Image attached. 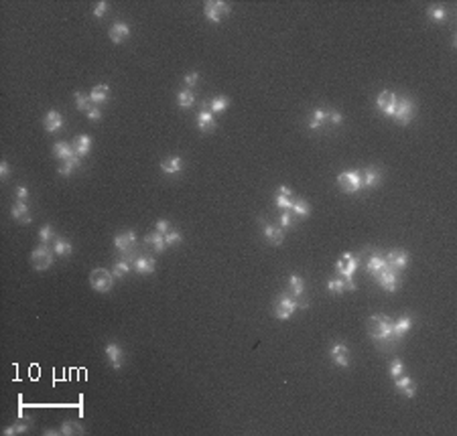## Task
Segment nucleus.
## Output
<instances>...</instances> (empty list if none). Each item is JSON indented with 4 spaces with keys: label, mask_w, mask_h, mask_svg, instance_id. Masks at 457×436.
<instances>
[{
    "label": "nucleus",
    "mask_w": 457,
    "mask_h": 436,
    "mask_svg": "<svg viewBox=\"0 0 457 436\" xmlns=\"http://www.w3.org/2000/svg\"><path fill=\"white\" fill-rule=\"evenodd\" d=\"M368 335H370V339L376 345H380L382 349H386V347H390V345L396 343L392 321L388 319L386 314H382V312L370 316V321H368Z\"/></svg>",
    "instance_id": "1"
},
{
    "label": "nucleus",
    "mask_w": 457,
    "mask_h": 436,
    "mask_svg": "<svg viewBox=\"0 0 457 436\" xmlns=\"http://www.w3.org/2000/svg\"><path fill=\"white\" fill-rule=\"evenodd\" d=\"M360 266V258L352 256L350 252H346L344 256H341L335 264V272L339 278H344L346 280V290H356V284H354V274Z\"/></svg>",
    "instance_id": "2"
},
{
    "label": "nucleus",
    "mask_w": 457,
    "mask_h": 436,
    "mask_svg": "<svg viewBox=\"0 0 457 436\" xmlns=\"http://www.w3.org/2000/svg\"><path fill=\"white\" fill-rule=\"evenodd\" d=\"M114 280H116V278L112 276V272H108L104 268H96L90 274V284H92V288L96 292H110L112 286H114Z\"/></svg>",
    "instance_id": "3"
},
{
    "label": "nucleus",
    "mask_w": 457,
    "mask_h": 436,
    "mask_svg": "<svg viewBox=\"0 0 457 436\" xmlns=\"http://www.w3.org/2000/svg\"><path fill=\"white\" fill-rule=\"evenodd\" d=\"M337 185H339L341 191L348 193V195H354V193H358V191L364 189L362 175L356 173V171H346V173L337 175Z\"/></svg>",
    "instance_id": "4"
},
{
    "label": "nucleus",
    "mask_w": 457,
    "mask_h": 436,
    "mask_svg": "<svg viewBox=\"0 0 457 436\" xmlns=\"http://www.w3.org/2000/svg\"><path fill=\"white\" fill-rule=\"evenodd\" d=\"M31 262H33L35 270H47V268H51V266H53V262H55V252H53L49 246L41 244L39 248H35V250H33V254H31Z\"/></svg>",
    "instance_id": "5"
},
{
    "label": "nucleus",
    "mask_w": 457,
    "mask_h": 436,
    "mask_svg": "<svg viewBox=\"0 0 457 436\" xmlns=\"http://www.w3.org/2000/svg\"><path fill=\"white\" fill-rule=\"evenodd\" d=\"M299 308V302L293 294H281L277 298V308H275V314H277V319L281 321H287L291 319V314Z\"/></svg>",
    "instance_id": "6"
},
{
    "label": "nucleus",
    "mask_w": 457,
    "mask_h": 436,
    "mask_svg": "<svg viewBox=\"0 0 457 436\" xmlns=\"http://www.w3.org/2000/svg\"><path fill=\"white\" fill-rule=\"evenodd\" d=\"M376 282L380 284V288L386 290V292H396V290L400 288V276H398L396 270L384 268L382 272L376 276Z\"/></svg>",
    "instance_id": "7"
},
{
    "label": "nucleus",
    "mask_w": 457,
    "mask_h": 436,
    "mask_svg": "<svg viewBox=\"0 0 457 436\" xmlns=\"http://www.w3.org/2000/svg\"><path fill=\"white\" fill-rule=\"evenodd\" d=\"M396 104H398V96L394 92H390V90H382V92L378 94V98H376V108L382 112L384 116H388V118L394 116Z\"/></svg>",
    "instance_id": "8"
},
{
    "label": "nucleus",
    "mask_w": 457,
    "mask_h": 436,
    "mask_svg": "<svg viewBox=\"0 0 457 436\" xmlns=\"http://www.w3.org/2000/svg\"><path fill=\"white\" fill-rule=\"evenodd\" d=\"M412 116H414V102L408 100V98H398V104H396V110H394V120L402 126L410 124L412 122Z\"/></svg>",
    "instance_id": "9"
},
{
    "label": "nucleus",
    "mask_w": 457,
    "mask_h": 436,
    "mask_svg": "<svg viewBox=\"0 0 457 436\" xmlns=\"http://www.w3.org/2000/svg\"><path fill=\"white\" fill-rule=\"evenodd\" d=\"M329 357L337 367H350V349L346 343H333L329 349Z\"/></svg>",
    "instance_id": "10"
},
{
    "label": "nucleus",
    "mask_w": 457,
    "mask_h": 436,
    "mask_svg": "<svg viewBox=\"0 0 457 436\" xmlns=\"http://www.w3.org/2000/svg\"><path fill=\"white\" fill-rule=\"evenodd\" d=\"M136 244V233L134 231H124V233H118L114 237V248H116L120 254L128 256V252L134 248Z\"/></svg>",
    "instance_id": "11"
},
{
    "label": "nucleus",
    "mask_w": 457,
    "mask_h": 436,
    "mask_svg": "<svg viewBox=\"0 0 457 436\" xmlns=\"http://www.w3.org/2000/svg\"><path fill=\"white\" fill-rule=\"evenodd\" d=\"M262 223V231H264V237L269 240L273 246H281L285 242V233L281 229V225H275V223H269V221H260Z\"/></svg>",
    "instance_id": "12"
},
{
    "label": "nucleus",
    "mask_w": 457,
    "mask_h": 436,
    "mask_svg": "<svg viewBox=\"0 0 457 436\" xmlns=\"http://www.w3.org/2000/svg\"><path fill=\"white\" fill-rule=\"evenodd\" d=\"M104 353H106V359L110 361V365L114 369H120L122 367V361H124V355H122V347L118 343H108L104 347Z\"/></svg>",
    "instance_id": "13"
},
{
    "label": "nucleus",
    "mask_w": 457,
    "mask_h": 436,
    "mask_svg": "<svg viewBox=\"0 0 457 436\" xmlns=\"http://www.w3.org/2000/svg\"><path fill=\"white\" fill-rule=\"evenodd\" d=\"M43 126L49 134H57L61 128H63V116L57 112V110H49L43 118Z\"/></svg>",
    "instance_id": "14"
},
{
    "label": "nucleus",
    "mask_w": 457,
    "mask_h": 436,
    "mask_svg": "<svg viewBox=\"0 0 457 436\" xmlns=\"http://www.w3.org/2000/svg\"><path fill=\"white\" fill-rule=\"evenodd\" d=\"M386 262H388V268H392V270L398 272V270H404V268L408 266L410 256H408L404 250H392V252H388Z\"/></svg>",
    "instance_id": "15"
},
{
    "label": "nucleus",
    "mask_w": 457,
    "mask_h": 436,
    "mask_svg": "<svg viewBox=\"0 0 457 436\" xmlns=\"http://www.w3.org/2000/svg\"><path fill=\"white\" fill-rule=\"evenodd\" d=\"M132 262V270L136 274H152L155 272V266H157V260L155 258H146V256H138Z\"/></svg>",
    "instance_id": "16"
},
{
    "label": "nucleus",
    "mask_w": 457,
    "mask_h": 436,
    "mask_svg": "<svg viewBox=\"0 0 457 436\" xmlns=\"http://www.w3.org/2000/svg\"><path fill=\"white\" fill-rule=\"evenodd\" d=\"M197 128L201 130V132H211V130H215V118H213V114L207 110V106L203 108V110H199V114H197Z\"/></svg>",
    "instance_id": "17"
},
{
    "label": "nucleus",
    "mask_w": 457,
    "mask_h": 436,
    "mask_svg": "<svg viewBox=\"0 0 457 436\" xmlns=\"http://www.w3.org/2000/svg\"><path fill=\"white\" fill-rule=\"evenodd\" d=\"M108 35H110V39H112L114 43H122L124 39L130 35V27L124 21H116V23L110 27V33Z\"/></svg>",
    "instance_id": "18"
},
{
    "label": "nucleus",
    "mask_w": 457,
    "mask_h": 436,
    "mask_svg": "<svg viewBox=\"0 0 457 436\" xmlns=\"http://www.w3.org/2000/svg\"><path fill=\"white\" fill-rule=\"evenodd\" d=\"M362 183H364V187H368V189L378 187L380 183H382V171H380L378 167H368V169L364 171V175H362Z\"/></svg>",
    "instance_id": "19"
},
{
    "label": "nucleus",
    "mask_w": 457,
    "mask_h": 436,
    "mask_svg": "<svg viewBox=\"0 0 457 436\" xmlns=\"http://www.w3.org/2000/svg\"><path fill=\"white\" fill-rule=\"evenodd\" d=\"M108 98H110V86L108 84H100V86H94L92 88V92H90V100H92V104L94 106H102V104H106L108 102Z\"/></svg>",
    "instance_id": "20"
},
{
    "label": "nucleus",
    "mask_w": 457,
    "mask_h": 436,
    "mask_svg": "<svg viewBox=\"0 0 457 436\" xmlns=\"http://www.w3.org/2000/svg\"><path fill=\"white\" fill-rule=\"evenodd\" d=\"M384 268H388V262H386V258L378 256V254H376V256H370L368 262H366V272H368L370 276H374V278H376V276L382 272Z\"/></svg>",
    "instance_id": "21"
},
{
    "label": "nucleus",
    "mask_w": 457,
    "mask_h": 436,
    "mask_svg": "<svg viewBox=\"0 0 457 436\" xmlns=\"http://www.w3.org/2000/svg\"><path fill=\"white\" fill-rule=\"evenodd\" d=\"M392 327H394V337H396V341H400V339L412 329V316H410V314L400 316L398 321H392Z\"/></svg>",
    "instance_id": "22"
},
{
    "label": "nucleus",
    "mask_w": 457,
    "mask_h": 436,
    "mask_svg": "<svg viewBox=\"0 0 457 436\" xmlns=\"http://www.w3.org/2000/svg\"><path fill=\"white\" fill-rule=\"evenodd\" d=\"M71 146H73L75 154L84 158L86 154H90V148H92V138H90L88 134H80V136H75V140L71 142Z\"/></svg>",
    "instance_id": "23"
},
{
    "label": "nucleus",
    "mask_w": 457,
    "mask_h": 436,
    "mask_svg": "<svg viewBox=\"0 0 457 436\" xmlns=\"http://www.w3.org/2000/svg\"><path fill=\"white\" fill-rule=\"evenodd\" d=\"M11 215H13L17 221H21V223H31V221H33V217H31V213H29V205H27L25 201H17V203L13 205V209H11Z\"/></svg>",
    "instance_id": "24"
},
{
    "label": "nucleus",
    "mask_w": 457,
    "mask_h": 436,
    "mask_svg": "<svg viewBox=\"0 0 457 436\" xmlns=\"http://www.w3.org/2000/svg\"><path fill=\"white\" fill-rule=\"evenodd\" d=\"M75 154V150H73V146L69 144V142H55L53 144V156L57 158V161H67V158H71Z\"/></svg>",
    "instance_id": "25"
},
{
    "label": "nucleus",
    "mask_w": 457,
    "mask_h": 436,
    "mask_svg": "<svg viewBox=\"0 0 457 436\" xmlns=\"http://www.w3.org/2000/svg\"><path fill=\"white\" fill-rule=\"evenodd\" d=\"M161 171L165 175H179L183 171V158H179V156L167 158V161L161 163Z\"/></svg>",
    "instance_id": "26"
},
{
    "label": "nucleus",
    "mask_w": 457,
    "mask_h": 436,
    "mask_svg": "<svg viewBox=\"0 0 457 436\" xmlns=\"http://www.w3.org/2000/svg\"><path fill=\"white\" fill-rule=\"evenodd\" d=\"M144 244L152 246L157 254H163V252H165V248H167V244H165V235H163V233H159V231L148 233V235L144 237Z\"/></svg>",
    "instance_id": "27"
},
{
    "label": "nucleus",
    "mask_w": 457,
    "mask_h": 436,
    "mask_svg": "<svg viewBox=\"0 0 457 436\" xmlns=\"http://www.w3.org/2000/svg\"><path fill=\"white\" fill-rule=\"evenodd\" d=\"M325 122H327V112H325L323 108H317V110H313V114H311V118H309L307 128H309V130H317V128H321Z\"/></svg>",
    "instance_id": "28"
},
{
    "label": "nucleus",
    "mask_w": 457,
    "mask_h": 436,
    "mask_svg": "<svg viewBox=\"0 0 457 436\" xmlns=\"http://www.w3.org/2000/svg\"><path fill=\"white\" fill-rule=\"evenodd\" d=\"M80 165H82V156L73 154L71 158H67V161H63V163H61V167H59L57 171H59V175H61V177H69V175L73 173V169H78Z\"/></svg>",
    "instance_id": "29"
},
{
    "label": "nucleus",
    "mask_w": 457,
    "mask_h": 436,
    "mask_svg": "<svg viewBox=\"0 0 457 436\" xmlns=\"http://www.w3.org/2000/svg\"><path fill=\"white\" fill-rule=\"evenodd\" d=\"M130 270H132V262H130L128 258H124V260H118L116 264H114L112 276H114L116 280H120V278H124V276H126Z\"/></svg>",
    "instance_id": "30"
},
{
    "label": "nucleus",
    "mask_w": 457,
    "mask_h": 436,
    "mask_svg": "<svg viewBox=\"0 0 457 436\" xmlns=\"http://www.w3.org/2000/svg\"><path fill=\"white\" fill-rule=\"evenodd\" d=\"M289 288H291V294H293L295 298H301V296H303V292H305V282H303L301 276H297V274L289 276Z\"/></svg>",
    "instance_id": "31"
},
{
    "label": "nucleus",
    "mask_w": 457,
    "mask_h": 436,
    "mask_svg": "<svg viewBox=\"0 0 457 436\" xmlns=\"http://www.w3.org/2000/svg\"><path fill=\"white\" fill-rule=\"evenodd\" d=\"M71 244L69 242H65V240H61V237H55L53 240V252H55V256H59V258H67V256H71Z\"/></svg>",
    "instance_id": "32"
},
{
    "label": "nucleus",
    "mask_w": 457,
    "mask_h": 436,
    "mask_svg": "<svg viewBox=\"0 0 457 436\" xmlns=\"http://www.w3.org/2000/svg\"><path fill=\"white\" fill-rule=\"evenodd\" d=\"M205 106H207V110H209L211 114H219V112H225V108L230 106V102H227L225 96H217V98H213L211 102H207Z\"/></svg>",
    "instance_id": "33"
},
{
    "label": "nucleus",
    "mask_w": 457,
    "mask_h": 436,
    "mask_svg": "<svg viewBox=\"0 0 457 436\" xmlns=\"http://www.w3.org/2000/svg\"><path fill=\"white\" fill-rule=\"evenodd\" d=\"M73 100H75V108H78L80 112H90L94 106H92V100H90V96H86V94H82V92H75L73 94Z\"/></svg>",
    "instance_id": "34"
},
{
    "label": "nucleus",
    "mask_w": 457,
    "mask_h": 436,
    "mask_svg": "<svg viewBox=\"0 0 457 436\" xmlns=\"http://www.w3.org/2000/svg\"><path fill=\"white\" fill-rule=\"evenodd\" d=\"M177 104H179L183 110H189V108L195 104L193 92H191V90H183V92H179V94H177Z\"/></svg>",
    "instance_id": "35"
},
{
    "label": "nucleus",
    "mask_w": 457,
    "mask_h": 436,
    "mask_svg": "<svg viewBox=\"0 0 457 436\" xmlns=\"http://www.w3.org/2000/svg\"><path fill=\"white\" fill-rule=\"evenodd\" d=\"M203 15H205V19H207L209 23H213V25H219V23H221V13L215 9L213 3H205V5H203Z\"/></svg>",
    "instance_id": "36"
},
{
    "label": "nucleus",
    "mask_w": 457,
    "mask_h": 436,
    "mask_svg": "<svg viewBox=\"0 0 457 436\" xmlns=\"http://www.w3.org/2000/svg\"><path fill=\"white\" fill-rule=\"evenodd\" d=\"M291 211H293L295 215H299V217H307V215L311 213V207H309V203H307V201H303V199H295V201H293Z\"/></svg>",
    "instance_id": "37"
},
{
    "label": "nucleus",
    "mask_w": 457,
    "mask_h": 436,
    "mask_svg": "<svg viewBox=\"0 0 457 436\" xmlns=\"http://www.w3.org/2000/svg\"><path fill=\"white\" fill-rule=\"evenodd\" d=\"M327 290L329 292H333V294H341L346 290V280L344 278H331V280H327Z\"/></svg>",
    "instance_id": "38"
},
{
    "label": "nucleus",
    "mask_w": 457,
    "mask_h": 436,
    "mask_svg": "<svg viewBox=\"0 0 457 436\" xmlns=\"http://www.w3.org/2000/svg\"><path fill=\"white\" fill-rule=\"evenodd\" d=\"M427 15H429V19H431V21H435V23H443V21L447 19V11H445V7H429Z\"/></svg>",
    "instance_id": "39"
},
{
    "label": "nucleus",
    "mask_w": 457,
    "mask_h": 436,
    "mask_svg": "<svg viewBox=\"0 0 457 436\" xmlns=\"http://www.w3.org/2000/svg\"><path fill=\"white\" fill-rule=\"evenodd\" d=\"M61 434H65V436H69V434H84V428L78 422H63L61 424Z\"/></svg>",
    "instance_id": "40"
},
{
    "label": "nucleus",
    "mask_w": 457,
    "mask_h": 436,
    "mask_svg": "<svg viewBox=\"0 0 457 436\" xmlns=\"http://www.w3.org/2000/svg\"><path fill=\"white\" fill-rule=\"evenodd\" d=\"M179 242H183L181 231H177V229H169V231L165 233V244H167V246H175V244H179Z\"/></svg>",
    "instance_id": "41"
},
{
    "label": "nucleus",
    "mask_w": 457,
    "mask_h": 436,
    "mask_svg": "<svg viewBox=\"0 0 457 436\" xmlns=\"http://www.w3.org/2000/svg\"><path fill=\"white\" fill-rule=\"evenodd\" d=\"M275 203H277V207H281V209H291V207H293L291 195H281V193H277Z\"/></svg>",
    "instance_id": "42"
},
{
    "label": "nucleus",
    "mask_w": 457,
    "mask_h": 436,
    "mask_svg": "<svg viewBox=\"0 0 457 436\" xmlns=\"http://www.w3.org/2000/svg\"><path fill=\"white\" fill-rule=\"evenodd\" d=\"M402 369H404L402 361H400V359H392V361H390V367H388V373H390L392 379H396L398 375H402Z\"/></svg>",
    "instance_id": "43"
},
{
    "label": "nucleus",
    "mask_w": 457,
    "mask_h": 436,
    "mask_svg": "<svg viewBox=\"0 0 457 436\" xmlns=\"http://www.w3.org/2000/svg\"><path fill=\"white\" fill-rule=\"evenodd\" d=\"M27 422H17V424H13V426H9V428H5L3 432H5V436H13V434H21V432H27Z\"/></svg>",
    "instance_id": "44"
},
{
    "label": "nucleus",
    "mask_w": 457,
    "mask_h": 436,
    "mask_svg": "<svg viewBox=\"0 0 457 436\" xmlns=\"http://www.w3.org/2000/svg\"><path fill=\"white\" fill-rule=\"evenodd\" d=\"M51 237H53V227L47 223V225H43V227H41V231H39V242L47 246V244L51 242Z\"/></svg>",
    "instance_id": "45"
},
{
    "label": "nucleus",
    "mask_w": 457,
    "mask_h": 436,
    "mask_svg": "<svg viewBox=\"0 0 457 436\" xmlns=\"http://www.w3.org/2000/svg\"><path fill=\"white\" fill-rule=\"evenodd\" d=\"M197 82H199V73H197V71H189V73L183 77V84H185L187 90H191Z\"/></svg>",
    "instance_id": "46"
},
{
    "label": "nucleus",
    "mask_w": 457,
    "mask_h": 436,
    "mask_svg": "<svg viewBox=\"0 0 457 436\" xmlns=\"http://www.w3.org/2000/svg\"><path fill=\"white\" fill-rule=\"evenodd\" d=\"M279 223H281V229L291 227V225H293V211H291V209H285V211L281 213V217H279Z\"/></svg>",
    "instance_id": "47"
},
{
    "label": "nucleus",
    "mask_w": 457,
    "mask_h": 436,
    "mask_svg": "<svg viewBox=\"0 0 457 436\" xmlns=\"http://www.w3.org/2000/svg\"><path fill=\"white\" fill-rule=\"evenodd\" d=\"M410 383H412V379H410L408 375H398V377H396V381H394V387H396L398 391H402V389H404V387H408Z\"/></svg>",
    "instance_id": "48"
},
{
    "label": "nucleus",
    "mask_w": 457,
    "mask_h": 436,
    "mask_svg": "<svg viewBox=\"0 0 457 436\" xmlns=\"http://www.w3.org/2000/svg\"><path fill=\"white\" fill-rule=\"evenodd\" d=\"M327 122L331 126H339L341 122H344V116H341L339 112H327Z\"/></svg>",
    "instance_id": "49"
},
{
    "label": "nucleus",
    "mask_w": 457,
    "mask_h": 436,
    "mask_svg": "<svg viewBox=\"0 0 457 436\" xmlns=\"http://www.w3.org/2000/svg\"><path fill=\"white\" fill-rule=\"evenodd\" d=\"M213 5H215V9H217L221 15H232V7L227 5V3H221V0H213Z\"/></svg>",
    "instance_id": "50"
},
{
    "label": "nucleus",
    "mask_w": 457,
    "mask_h": 436,
    "mask_svg": "<svg viewBox=\"0 0 457 436\" xmlns=\"http://www.w3.org/2000/svg\"><path fill=\"white\" fill-rule=\"evenodd\" d=\"M86 116H88V120H92V122H98V120H102V110H100L98 106H94V108H92V110H90Z\"/></svg>",
    "instance_id": "51"
},
{
    "label": "nucleus",
    "mask_w": 457,
    "mask_h": 436,
    "mask_svg": "<svg viewBox=\"0 0 457 436\" xmlns=\"http://www.w3.org/2000/svg\"><path fill=\"white\" fill-rule=\"evenodd\" d=\"M15 197H17L19 201H27V199H29V189H27L25 185L17 187V191H15Z\"/></svg>",
    "instance_id": "52"
},
{
    "label": "nucleus",
    "mask_w": 457,
    "mask_h": 436,
    "mask_svg": "<svg viewBox=\"0 0 457 436\" xmlns=\"http://www.w3.org/2000/svg\"><path fill=\"white\" fill-rule=\"evenodd\" d=\"M106 11H108V3H98L96 9H94V17L96 19H102L106 15Z\"/></svg>",
    "instance_id": "53"
},
{
    "label": "nucleus",
    "mask_w": 457,
    "mask_h": 436,
    "mask_svg": "<svg viewBox=\"0 0 457 436\" xmlns=\"http://www.w3.org/2000/svg\"><path fill=\"white\" fill-rule=\"evenodd\" d=\"M169 229H171V225H169V221H167V219H159V221H157V231H159V233H163V235H165Z\"/></svg>",
    "instance_id": "54"
},
{
    "label": "nucleus",
    "mask_w": 457,
    "mask_h": 436,
    "mask_svg": "<svg viewBox=\"0 0 457 436\" xmlns=\"http://www.w3.org/2000/svg\"><path fill=\"white\" fill-rule=\"evenodd\" d=\"M9 163L7 161H3V163H0V177H3V181H7L9 179Z\"/></svg>",
    "instance_id": "55"
},
{
    "label": "nucleus",
    "mask_w": 457,
    "mask_h": 436,
    "mask_svg": "<svg viewBox=\"0 0 457 436\" xmlns=\"http://www.w3.org/2000/svg\"><path fill=\"white\" fill-rule=\"evenodd\" d=\"M402 391H404V395H406V398H414V391H416V385H414V381H412L408 387H404Z\"/></svg>",
    "instance_id": "56"
}]
</instances>
